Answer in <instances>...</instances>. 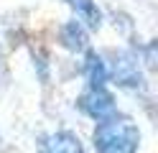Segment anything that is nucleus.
I'll return each mask as SVG.
<instances>
[{"instance_id":"1","label":"nucleus","mask_w":158,"mask_h":153,"mask_svg":"<svg viewBox=\"0 0 158 153\" xmlns=\"http://www.w3.org/2000/svg\"><path fill=\"white\" fill-rule=\"evenodd\" d=\"M92 143L97 153H138L140 130L130 117L115 115L110 120L97 122V128L92 133Z\"/></svg>"},{"instance_id":"2","label":"nucleus","mask_w":158,"mask_h":153,"mask_svg":"<svg viewBox=\"0 0 158 153\" xmlns=\"http://www.w3.org/2000/svg\"><path fill=\"white\" fill-rule=\"evenodd\" d=\"M107 74L123 89H143L145 79H143V69H140V59L135 51H117L112 61L107 64Z\"/></svg>"},{"instance_id":"3","label":"nucleus","mask_w":158,"mask_h":153,"mask_svg":"<svg viewBox=\"0 0 158 153\" xmlns=\"http://www.w3.org/2000/svg\"><path fill=\"white\" fill-rule=\"evenodd\" d=\"M77 107L84 112L87 117H92L94 122H102V120H110L117 112V102L115 95L107 87H87L82 95L77 97Z\"/></svg>"},{"instance_id":"4","label":"nucleus","mask_w":158,"mask_h":153,"mask_svg":"<svg viewBox=\"0 0 158 153\" xmlns=\"http://www.w3.org/2000/svg\"><path fill=\"white\" fill-rule=\"evenodd\" d=\"M38 153H87L72 130H56L38 140Z\"/></svg>"},{"instance_id":"5","label":"nucleus","mask_w":158,"mask_h":153,"mask_svg":"<svg viewBox=\"0 0 158 153\" xmlns=\"http://www.w3.org/2000/svg\"><path fill=\"white\" fill-rule=\"evenodd\" d=\"M82 74L87 79V87H105L110 82V74H107V61L102 59V54L87 49L84 61H82Z\"/></svg>"},{"instance_id":"6","label":"nucleus","mask_w":158,"mask_h":153,"mask_svg":"<svg viewBox=\"0 0 158 153\" xmlns=\"http://www.w3.org/2000/svg\"><path fill=\"white\" fill-rule=\"evenodd\" d=\"M59 41L61 46L69 51H87L89 49V36H87V28L79 23V20H66L59 28Z\"/></svg>"},{"instance_id":"7","label":"nucleus","mask_w":158,"mask_h":153,"mask_svg":"<svg viewBox=\"0 0 158 153\" xmlns=\"http://www.w3.org/2000/svg\"><path fill=\"white\" fill-rule=\"evenodd\" d=\"M66 5L77 13L79 23H82L84 28L97 31V28L102 26V10L97 8L94 0H66Z\"/></svg>"}]
</instances>
